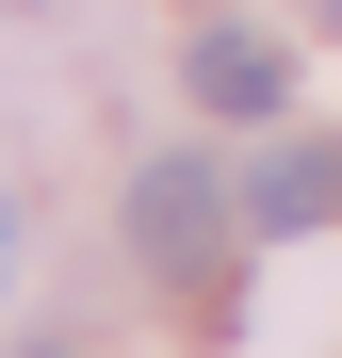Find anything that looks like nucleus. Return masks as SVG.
Wrapping results in <instances>:
<instances>
[{"mask_svg":"<svg viewBox=\"0 0 342 358\" xmlns=\"http://www.w3.org/2000/svg\"><path fill=\"white\" fill-rule=\"evenodd\" d=\"M131 261H147V277H180V293L228 277V179H212L196 147H163V163L131 179Z\"/></svg>","mask_w":342,"mask_h":358,"instance_id":"nucleus-1","label":"nucleus"},{"mask_svg":"<svg viewBox=\"0 0 342 358\" xmlns=\"http://www.w3.org/2000/svg\"><path fill=\"white\" fill-rule=\"evenodd\" d=\"M180 82H196V114H277V98H294V49H277V33H196Z\"/></svg>","mask_w":342,"mask_h":358,"instance_id":"nucleus-2","label":"nucleus"},{"mask_svg":"<svg viewBox=\"0 0 342 358\" xmlns=\"http://www.w3.org/2000/svg\"><path fill=\"white\" fill-rule=\"evenodd\" d=\"M326 196H342L326 147H261V163H245V228H326Z\"/></svg>","mask_w":342,"mask_h":358,"instance_id":"nucleus-3","label":"nucleus"},{"mask_svg":"<svg viewBox=\"0 0 342 358\" xmlns=\"http://www.w3.org/2000/svg\"><path fill=\"white\" fill-rule=\"evenodd\" d=\"M0 277H17V212H0Z\"/></svg>","mask_w":342,"mask_h":358,"instance_id":"nucleus-4","label":"nucleus"},{"mask_svg":"<svg viewBox=\"0 0 342 358\" xmlns=\"http://www.w3.org/2000/svg\"><path fill=\"white\" fill-rule=\"evenodd\" d=\"M310 17H342V0H310Z\"/></svg>","mask_w":342,"mask_h":358,"instance_id":"nucleus-5","label":"nucleus"},{"mask_svg":"<svg viewBox=\"0 0 342 358\" xmlns=\"http://www.w3.org/2000/svg\"><path fill=\"white\" fill-rule=\"evenodd\" d=\"M0 17H17V0H0Z\"/></svg>","mask_w":342,"mask_h":358,"instance_id":"nucleus-6","label":"nucleus"}]
</instances>
